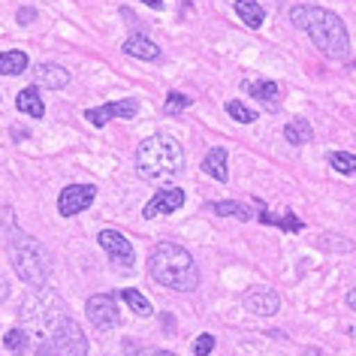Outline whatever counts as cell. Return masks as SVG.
<instances>
[{
  "label": "cell",
  "mask_w": 356,
  "mask_h": 356,
  "mask_svg": "<svg viewBox=\"0 0 356 356\" xmlns=\"http://www.w3.org/2000/svg\"><path fill=\"white\" fill-rule=\"evenodd\" d=\"M211 353H215V335L202 332L197 341H193V356H211Z\"/></svg>",
  "instance_id": "83f0119b"
},
{
  "label": "cell",
  "mask_w": 356,
  "mask_h": 356,
  "mask_svg": "<svg viewBox=\"0 0 356 356\" xmlns=\"http://www.w3.org/2000/svg\"><path fill=\"white\" fill-rule=\"evenodd\" d=\"M6 296H10V284H6V278L0 275V302H6Z\"/></svg>",
  "instance_id": "4dcf8cb0"
},
{
  "label": "cell",
  "mask_w": 356,
  "mask_h": 356,
  "mask_svg": "<svg viewBox=\"0 0 356 356\" xmlns=\"http://www.w3.org/2000/svg\"><path fill=\"white\" fill-rule=\"evenodd\" d=\"M181 206H184V191L181 188H163V191H157L154 197L145 202V209H142V218L154 220L160 215H172V211H178Z\"/></svg>",
  "instance_id": "7c38bea8"
},
{
  "label": "cell",
  "mask_w": 356,
  "mask_h": 356,
  "mask_svg": "<svg viewBox=\"0 0 356 356\" xmlns=\"http://www.w3.org/2000/svg\"><path fill=\"white\" fill-rule=\"evenodd\" d=\"M193 106V100L188 94H181V91H169L166 94V103H163V112L169 115V118H178L184 109H191Z\"/></svg>",
  "instance_id": "cb8c5ba5"
},
{
  "label": "cell",
  "mask_w": 356,
  "mask_h": 356,
  "mask_svg": "<svg viewBox=\"0 0 356 356\" xmlns=\"http://www.w3.org/2000/svg\"><path fill=\"white\" fill-rule=\"evenodd\" d=\"M15 106H19V112L31 115V118H42V115H46V103H42L37 85H31V88H24V91H19V97H15Z\"/></svg>",
  "instance_id": "ac0fdd59"
},
{
  "label": "cell",
  "mask_w": 356,
  "mask_h": 356,
  "mask_svg": "<svg viewBox=\"0 0 356 356\" xmlns=\"http://www.w3.org/2000/svg\"><path fill=\"white\" fill-rule=\"evenodd\" d=\"M136 356H175V353L160 350V347H142V350H136Z\"/></svg>",
  "instance_id": "f546056e"
},
{
  "label": "cell",
  "mask_w": 356,
  "mask_h": 356,
  "mask_svg": "<svg viewBox=\"0 0 356 356\" xmlns=\"http://www.w3.org/2000/svg\"><path fill=\"white\" fill-rule=\"evenodd\" d=\"M326 160H329V166H332L335 172H341V175H353L356 172V154H347V151H332Z\"/></svg>",
  "instance_id": "484cf974"
},
{
  "label": "cell",
  "mask_w": 356,
  "mask_h": 356,
  "mask_svg": "<svg viewBox=\"0 0 356 356\" xmlns=\"http://www.w3.org/2000/svg\"><path fill=\"white\" fill-rule=\"evenodd\" d=\"M3 344H6V350L10 353H15V356H22L24 350H28V344H31V335L24 332V329H10V332L3 335Z\"/></svg>",
  "instance_id": "d4e9b609"
},
{
  "label": "cell",
  "mask_w": 356,
  "mask_h": 356,
  "mask_svg": "<svg viewBox=\"0 0 356 356\" xmlns=\"http://www.w3.org/2000/svg\"><path fill=\"white\" fill-rule=\"evenodd\" d=\"M236 15H238V22H245V28H251V31L263 28V22H266V13L257 0H236Z\"/></svg>",
  "instance_id": "d6986e66"
},
{
  "label": "cell",
  "mask_w": 356,
  "mask_h": 356,
  "mask_svg": "<svg viewBox=\"0 0 356 356\" xmlns=\"http://www.w3.org/2000/svg\"><path fill=\"white\" fill-rule=\"evenodd\" d=\"M290 22L299 31L308 33L320 55H326L332 60L347 58V51H350V33H347V24L335 13L323 10V6H293Z\"/></svg>",
  "instance_id": "6da1fadb"
},
{
  "label": "cell",
  "mask_w": 356,
  "mask_h": 356,
  "mask_svg": "<svg viewBox=\"0 0 356 356\" xmlns=\"http://www.w3.org/2000/svg\"><path fill=\"white\" fill-rule=\"evenodd\" d=\"M181 169H184V148L175 136L154 133V136L139 142L136 172L145 178V181H169V178L181 175Z\"/></svg>",
  "instance_id": "3957f363"
},
{
  "label": "cell",
  "mask_w": 356,
  "mask_h": 356,
  "mask_svg": "<svg viewBox=\"0 0 356 356\" xmlns=\"http://www.w3.org/2000/svg\"><path fill=\"white\" fill-rule=\"evenodd\" d=\"M28 55L22 49H10V51H0V76H22L28 70Z\"/></svg>",
  "instance_id": "44dd1931"
},
{
  "label": "cell",
  "mask_w": 356,
  "mask_h": 356,
  "mask_svg": "<svg viewBox=\"0 0 356 356\" xmlns=\"http://www.w3.org/2000/svg\"><path fill=\"white\" fill-rule=\"evenodd\" d=\"M85 314L88 320L94 323V329H115L121 323V314H118V299L112 296V293H97L85 302Z\"/></svg>",
  "instance_id": "52a82bcc"
},
{
  "label": "cell",
  "mask_w": 356,
  "mask_h": 356,
  "mask_svg": "<svg viewBox=\"0 0 356 356\" xmlns=\"http://www.w3.org/2000/svg\"><path fill=\"white\" fill-rule=\"evenodd\" d=\"M242 302H245V308L251 311V314H257V317H275L281 311V296L272 287H266V284H254V287H248Z\"/></svg>",
  "instance_id": "30bf717a"
},
{
  "label": "cell",
  "mask_w": 356,
  "mask_h": 356,
  "mask_svg": "<svg viewBox=\"0 0 356 356\" xmlns=\"http://www.w3.org/2000/svg\"><path fill=\"white\" fill-rule=\"evenodd\" d=\"M284 139L290 142V145H308L311 139H314V127H311L308 118H293L287 121V127H284Z\"/></svg>",
  "instance_id": "ffe728a7"
},
{
  "label": "cell",
  "mask_w": 356,
  "mask_h": 356,
  "mask_svg": "<svg viewBox=\"0 0 356 356\" xmlns=\"http://www.w3.org/2000/svg\"><path fill=\"white\" fill-rule=\"evenodd\" d=\"M37 356H88V335L73 317H67L55 329V335L40 344Z\"/></svg>",
  "instance_id": "8992f818"
},
{
  "label": "cell",
  "mask_w": 356,
  "mask_h": 356,
  "mask_svg": "<svg viewBox=\"0 0 356 356\" xmlns=\"http://www.w3.org/2000/svg\"><path fill=\"white\" fill-rule=\"evenodd\" d=\"M15 19H19V24H31L33 19H37V10H31V6H22Z\"/></svg>",
  "instance_id": "f1b7e54d"
},
{
  "label": "cell",
  "mask_w": 356,
  "mask_h": 356,
  "mask_svg": "<svg viewBox=\"0 0 356 356\" xmlns=\"http://www.w3.org/2000/svg\"><path fill=\"white\" fill-rule=\"evenodd\" d=\"M145 6H151V10H163V0H142Z\"/></svg>",
  "instance_id": "1f68e13d"
},
{
  "label": "cell",
  "mask_w": 356,
  "mask_h": 356,
  "mask_svg": "<svg viewBox=\"0 0 356 356\" xmlns=\"http://www.w3.org/2000/svg\"><path fill=\"white\" fill-rule=\"evenodd\" d=\"M33 76H37V85L49 88V91H60L70 85V70H64L60 64H40L33 70Z\"/></svg>",
  "instance_id": "9a60e30c"
},
{
  "label": "cell",
  "mask_w": 356,
  "mask_h": 356,
  "mask_svg": "<svg viewBox=\"0 0 356 356\" xmlns=\"http://www.w3.org/2000/svg\"><path fill=\"white\" fill-rule=\"evenodd\" d=\"M260 206V211H257V220L260 224H269V227H278V229H284V233H302L305 229V224L293 215V211H284V215H272L269 209L263 206V202H257Z\"/></svg>",
  "instance_id": "2e32d148"
},
{
  "label": "cell",
  "mask_w": 356,
  "mask_h": 356,
  "mask_svg": "<svg viewBox=\"0 0 356 356\" xmlns=\"http://www.w3.org/2000/svg\"><path fill=\"white\" fill-rule=\"evenodd\" d=\"M245 91L260 100L269 112H278L281 109V88L272 82V79H260V82H245Z\"/></svg>",
  "instance_id": "4fadbf2b"
},
{
  "label": "cell",
  "mask_w": 356,
  "mask_h": 356,
  "mask_svg": "<svg viewBox=\"0 0 356 356\" xmlns=\"http://www.w3.org/2000/svg\"><path fill=\"white\" fill-rule=\"evenodd\" d=\"M136 112H139V100L127 97V100H115V103L97 106V109H88L85 118H88V124H94V127H103V124L112 118H136Z\"/></svg>",
  "instance_id": "8fae6325"
},
{
  "label": "cell",
  "mask_w": 356,
  "mask_h": 356,
  "mask_svg": "<svg viewBox=\"0 0 356 356\" xmlns=\"http://www.w3.org/2000/svg\"><path fill=\"white\" fill-rule=\"evenodd\" d=\"M94 200H97L94 184H67L58 197V211H60V218H76L85 209H91Z\"/></svg>",
  "instance_id": "9c48e42d"
},
{
  "label": "cell",
  "mask_w": 356,
  "mask_h": 356,
  "mask_svg": "<svg viewBox=\"0 0 356 356\" xmlns=\"http://www.w3.org/2000/svg\"><path fill=\"white\" fill-rule=\"evenodd\" d=\"M148 275L160 287H169L175 293H193L200 287V269L191 251H184L175 242L154 245V251L148 254Z\"/></svg>",
  "instance_id": "7a4b0ae2"
},
{
  "label": "cell",
  "mask_w": 356,
  "mask_h": 356,
  "mask_svg": "<svg viewBox=\"0 0 356 356\" xmlns=\"http://www.w3.org/2000/svg\"><path fill=\"white\" fill-rule=\"evenodd\" d=\"M121 299L127 302V308L133 311V314H139V317H151L154 314V308H151V302L142 296L139 290H133V287H127V290H121Z\"/></svg>",
  "instance_id": "603a6c76"
},
{
  "label": "cell",
  "mask_w": 356,
  "mask_h": 356,
  "mask_svg": "<svg viewBox=\"0 0 356 356\" xmlns=\"http://www.w3.org/2000/svg\"><path fill=\"white\" fill-rule=\"evenodd\" d=\"M97 242H100V248L109 254V260L118 266V269H133V263H136V251H133L130 238L124 233H118V229H100Z\"/></svg>",
  "instance_id": "ba28073f"
},
{
  "label": "cell",
  "mask_w": 356,
  "mask_h": 356,
  "mask_svg": "<svg viewBox=\"0 0 356 356\" xmlns=\"http://www.w3.org/2000/svg\"><path fill=\"white\" fill-rule=\"evenodd\" d=\"M206 209H209V211H215V215H220V218H238V220H251V211H248V206H242V202H236V200L209 202Z\"/></svg>",
  "instance_id": "7402d4cb"
},
{
  "label": "cell",
  "mask_w": 356,
  "mask_h": 356,
  "mask_svg": "<svg viewBox=\"0 0 356 356\" xmlns=\"http://www.w3.org/2000/svg\"><path fill=\"white\" fill-rule=\"evenodd\" d=\"M347 305H350V308L356 311V287H353L350 293H347Z\"/></svg>",
  "instance_id": "d6a6232c"
},
{
  "label": "cell",
  "mask_w": 356,
  "mask_h": 356,
  "mask_svg": "<svg viewBox=\"0 0 356 356\" xmlns=\"http://www.w3.org/2000/svg\"><path fill=\"white\" fill-rule=\"evenodd\" d=\"M227 115H229V118H236L238 124H254L257 121V112L248 109L242 100H229L227 103Z\"/></svg>",
  "instance_id": "4316f807"
},
{
  "label": "cell",
  "mask_w": 356,
  "mask_h": 356,
  "mask_svg": "<svg viewBox=\"0 0 356 356\" xmlns=\"http://www.w3.org/2000/svg\"><path fill=\"white\" fill-rule=\"evenodd\" d=\"M10 257H13V269L15 275L31 284V287H46L49 275H51V254L46 251V245L40 238H33L28 233H22L19 227L10 229Z\"/></svg>",
  "instance_id": "5b68a950"
},
{
  "label": "cell",
  "mask_w": 356,
  "mask_h": 356,
  "mask_svg": "<svg viewBox=\"0 0 356 356\" xmlns=\"http://www.w3.org/2000/svg\"><path fill=\"white\" fill-rule=\"evenodd\" d=\"M70 314H67V305L64 299L58 296L51 287H33V293H28L19 308V329H24L31 338L37 341H49L55 335V329L64 323Z\"/></svg>",
  "instance_id": "277c9868"
},
{
  "label": "cell",
  "mask_w": 356,
  "mask_h": 356,
  "mask_svg": "<svg viewBox=\"0 0 356 356\" xmlns=\"http://www.w3.org/2000/svg\"><path fill=\"white\" fill-rule=\"evenodd\" d=\"M124 55L139 58V60H157L160 46L151 37H145V33H130V37L124 40Z\"/></svg>",
  "instance_id": "5bb4252c"
},
{
  "label": "cell",
  "mask_w": 356,
  "mask_h": 356,
  "mask_svg": "<svg viewBox=\"0 0 356 356\" xmlns=\"http://www.w3.org/2000/svg\"><path fill=\"white\" fill-rule=\"evenodd\" d=\"M202 172L206 175H211L215 181H229V172H227V148H220V145H215L209 151L206 157H202Z\"/></svg>",
  "instance_id": "e0dca14e"
}]
</instances>
